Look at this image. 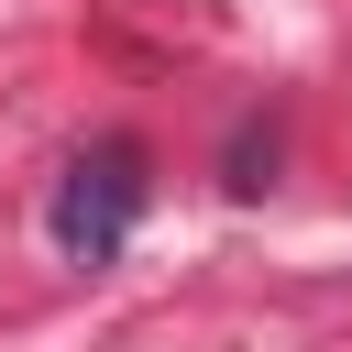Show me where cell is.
Instances as JSON below:
<instances>
[{
	"instance_id": "6da1fadb",
	"label": "cell",
	"mask_w": 352,
	"mask_h": 352,
	"mask_svg": "<svg viewBox=\"0 0 352 352\" xmlns=\"http://www.w3.org/2000/svg\"><path fill=\"white\" fill-rule=\"evenodd\" d=\"M132 220H143V154L132 143H88L66 165V187H55V242L77 264H110L132 242Z\"/></svg>"
}]
</instances>
